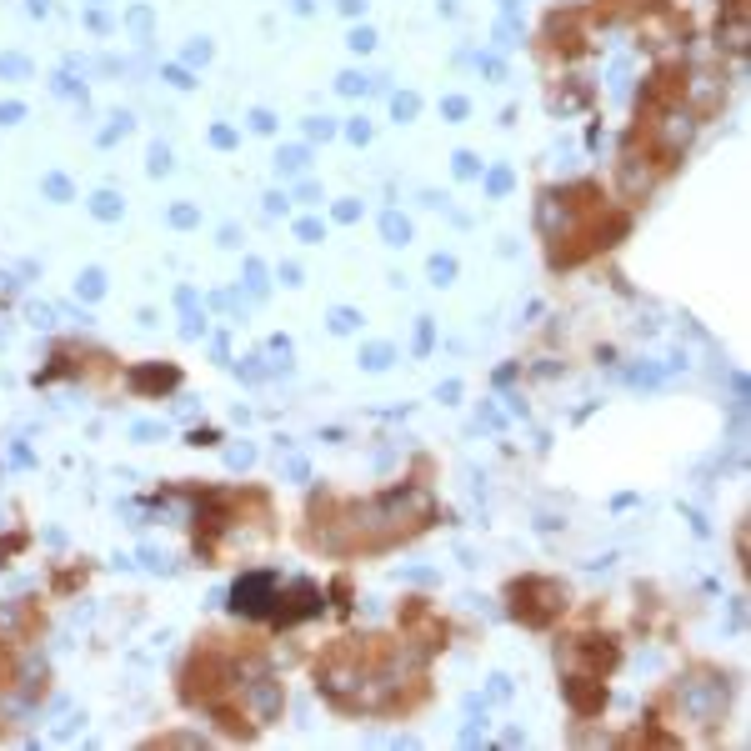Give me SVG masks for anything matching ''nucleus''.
Instances as JSON below:
<instances>
[{
    "label": "nucleus",
    "mask_w": 751,
    "mask_h": 751,
    "mask_svg": "<svg viewBox=\"0 0 751 751\" xmlns=\"http://www.w3.org/2000/svg\"><path fill=\"white\" fill-rule=\"evenodd\" d=\"M331 120H311V126H306V136H311V140H331Z\"/></svg>",
    "instance_id": "c756f323"
},
{
    "label": "nucleus",
    "mask_w": 751,
    "mask_h": 751,
    "mask_svg": "<svg viewBox=\"0 0 751 751\" xmlns=\"http://www.w3.org/2000/svg\"><path fill=\"white\" fill-rule=\"evenodd\" d=\"M566 701L581 711V717H596V711L606 707V687L591 681V676H576V681H566Z\"/></svg>",
    "instance_id": "423d86ee"
},
{
    "label": "nucleus",
    "mask_w": 751,
    "mask_h": 751,
    "mask_svg": "<svg viewBox=\"0 0 751 751\" xmlns=\"http://www.w3.org/2000/svg\"><path fill=\"white\" fill-rule=\"evenodd\" d=\"M171 221H176V225H195V211H191V205H176Z\"/></svg>",
    "instance_id": "72a5a7b5"
},
{
    "label": "nucleus",
    "mask_w": 751,
    "mask_h": 751,
    "mask_svg": "<svg viewBox=\"0 0 751 751\" xmlns=\"http://www.w3.org/2000/svg\"><path fill=\"white\" fill-rule=\"evenodd\" d=\"M676 701H681V711H687L697 727H717V721L727 717V681L711 676V671H697L676 687Z\"/></svg>",
    "instance_id": "f257e3e1"
},
{
    "label": "nucleus",
    "mask_w": 751,
    "mask_h": 751,
    "mask_svg": "<svg viewBox=\"0 0 751 751\" xmlns=\"http://www.w3.org/2000/svg\"><path fill=\"white\" fill-rule=\"evenodd\" d=\"M246 671H251V681L241 687V701H246V711H251L256 727H271V721L280 717V707H286V691H280V681L276 676H266L261 666H246Z\"/></svg>",
    "instance_id": "7ed1b4c3"
},
{
    "label": "nucleus",
    "mask_w": 751,
    "mask_h": 751,
    "mask_svg": "<svg viewBox=\"0 0 751 751\" xmlns=\"http://www.w3.org/2000/svg\"><path fill=\"white\" fill-rule=\"evenodd\" d=\"M361 366H366V371H386V366H391V346H366Z\"/></svg>",
    "instance_id": "f8f14e48"
},
{
    "label": "nucleus",
    "mask_w": 751,
    "mask_h": 751,
    "mask_svg": "<svg viewBox=\"0 0 751 751\" xmlns=\"http://www.w3.org/2000/svg\"><path fill=\"white\" fill-rule=\"evenodd\" d=\"M280 171H286V176H300V171H306V150H300V146H286V150H280Z\"/></svg>",
    "instance_id": "4468645a"
},
{
    "label": "nucleus",
    "mask_w": 751,
    "mask_h": 751,
    "mask_svg": "<svg viewBox=\"0 0 751 751\" xmlns=\"http://www.w3.org/2000/svg\"><path fill=\"white\" fill-rule=\"evenodd\" d=\"M351 45H356V51H371V45H376V35L361 25V31H351Z\"/></svg>",
    "instance_id": "2f4dec72"
},
{
    "label": "nucleus",
    "mask_w": 751,
    "mask_h": 751,
    "mask_svg": "<svg viewBox=\"0 0 751 751\" xmlns=\"http://www.w3.org/2000/svg\"><path fill=\"white\" fill-rule=\"evenodd\" d=\"M90 211H96L100 221H116V215H120V195L116 191H100L96 201H90Z\"/></svg>",
    "instance_id": "9b49d317"
},
{
    "label": "nucleus",
    "mask_w": 751,
    "mask_h": 751,
    "mask_svg": "<svg viewBox=\"0 0 751 751\" xmlns=\"http://www.w3.org/2000/svg\"><path fill=\"white\" fill-rule=\"evenodd\" d=\"M185 61H211V45H205V41H191V45H185Z\"/></svg>",
    "instance_id": "cd10ccee"
},
{
    "label": "nucleus",
    "mask_w": 751,
    "mask_h": 751,
    "mask_svg": "<svg viewBox=\"0 0 751 751\" xmlns=\"http://www.w3.org/2000/svg\"><path fill=\"white\" fill-rule=\"evenodd\" d=\"M231 606H236L241 616H271L276 612V576H271V571H246V576L236 581V591H231Z\"/></svg>",
    "instance_id": "20e7f679"
},
{
    "label": "nucleus",
    "mask_w": 751,
    "mask_h": 751,
    "mask_svg": "<svg viewBox=\"0 0 751 751\" xmlns=\"http://www.w3.org/2000/svg\"><path fill=\"white\" fill-rule=\"evenodd\" d=\"M391 110H396V120H411V116H416V110H421V100L406 90V96H396V100H391Z\"/></svg>",
    "instance_id": "a211bd4d"
},
{
    "label": "nucleus",
    "mask_w": 751,
    "mask_h": 751,
    "mask_svg": "<svg viewBox=\"0 0 751 751\" xmlns=\"http://www.w3.org/2000/svg\"><path fill=\"white\" fill-rule=\"evenodd\" d=\"M576 651L586 656V661L596 666V671H612V666H616V646L606 642V636H601V646H596V636H586V642H581Z\"/></svg>",
    "instance_id": "1a4fd4ad"
},
{
    "label": "nucleus",
    "mask_w": 751,
    "mask_h": 751,
    "mask_svg": "<svg viewBox=\"0 0 751 751\" xmlns=\"http://www.w3.org/2000/svg\"><path fill=\"white\" fill-rule=\"evenodd\" d=\"M331 331H356V311H331Z\"/></svg>",
    "instance_id": "393cba45"
},
{
    "label": "nucleus",
    "mask_w": 751,
    "mask_h": 751,
    "mask_svg": "<svg viewBox=\"0 0 751 751\" xmlns=\"http://www.w3.org/2000/svg\"><path fill=\"white\" fill-rule=\"evenodd\" d=\"M211 140H215V146H236V130H225V126H215V130H211Z\"/></svg>",
    "instance_id": "c9c22d12"
},
{
    "label": "nucleus",
    "mask_w": 751,
    "mask_h": 751,
    "mask_svg": "<svg viewBox=\"0 0 751 751\" xmlns=\"http://www.w3.org/2000/svg\"><path fill=\"white\" fill-rule=\"evenodd\" d=\"M21 116H25V106H21V100H5V106H0V126H15Z\"/></svg>",
    "instance_id": "b1692460"
},
{
    "label": "nucleus",
    "mask_w": 751,
    "mask_h": 751,
    "mask_svg": "<svg viewBox=\"0 0 751 751\" xmlns=\"http://www.w3.org/2000/svg\"><path fill=\"white\" fill-rule=\"evenodd\" d=\"M0 75L21 81V75H31V61H25V55H0Z\"/></svg>",
    "instance_id": "2eb2a0df"
},
{
    "label": "nucleus",
    "mask_w": 751,
    "mask_h": 751,
    "mask_svg": "<svg viewBox=\"0 0 751 751\" xmlns=\"http://www.w3.org/2000/svg\"><path fill=\"white\" fill-rule=\"evenodd\" d=\"M381 231H386V241H391V246H406V236H411V225L401 221L396 211H391V215H381Z\"/></svg>",
    "instance_id": "9d476101"
},
{
    "label": "nucleus",
    "mask_w": 751,
    "mask_h": 751,
    "mask_svg": "<svg viewBox=\"0 0 751 751\" xmlns=\"http://www.w3.org/2000/svg\"><path fill=\"white\" fill-rule=\"evenodd\" d=\"M166 171H171V150L156 146V150H150V176H166Z\"/></svg>",
    "instance_id": "412c9836"
},
{
    "label": "nucleus",
    "mask_w": 751,
    "mask_h": 751,
    "mask_svg": "<svg viewBox=\"0 0 751 751\" xmlns=\"http://www.w3.org/2000/svg\"><path fill=\"white\" fill-rule=\"evenodd\" d=\"M225 461L236 466V471H246V466L256 461V451H251V446H231V451H225Z\"/></svg>",
    "instance_id": "6ab92c4d"
},
{
    "label": "nucleus",
    "mask_w": 751,
    "mask_h": 751,
    "mask_svg": "<svg viewBox=\"0 0 751 751\" xmlns=\"http://www.w3.org/2000/svg\"><path fill=\"white\" fill-rule=\"evenodd\" d=\"M346 136H351L356 146H366V140H371V126H366V120H351V126H346Z\"/></svg>",
    "instance_id": "c85d7f7f"
},
{
    "label": "nucleus",
    "mask_w": 751,
    "mask_h": 751,
    "mask_svg": "<svg viewBox=\"0 0 751 751\" xmlns=\"http://www.w3.org/2000/svg\"><path fill=\"white\" fill-rule=\"evenodd\" d=\"M451 276H456V261H451V256H431V280H436V286H446Z\"/></svg>",
    "instance_id": "dca6fc26"
},
{
    "label": "nucleus",
    "mask_w": 751,
    "mask_h": 751,
    "mask_svg": "<svg viewBox=\"0 0 751 751\" xmlns=\"http://www.w3.org/2000/svg\"><path fill=\"white\" fill-rule=\"evenodd\" d=\"M486 191H491V195H506V191H511V171H491V181H486Z\"/></svg>",
    "instance_id": "5701e85b"
},
{
    "label": "nucleus",
    "mask_w": 751,
    "mask_h": 751,
    "mask_svg": "<svg viewBox=\"0 0 751 751\" xmlns=\"http://www.w3.org/2000/svg\"><path fill=\"white\" fill-rule=\"evenodd\" d=\"M441 110H446L451 120H461V116H466V100H461V96H446V100H441Z\"/></svg>",
    "instance_id": "bb28decb"
},
{
    "label": "nucleus",
    "mask_w": 751,
    "mask_h": 751,
    "mask_svg": "<svg viewBox=\"0 0 751 751\" xmlns=\"http://www.w3.org/2000/svg\"><path fill=\"white\" fill-rule=\"evenodd\" d=\"M75 290H81V296H86V300H96L100 290H106V276H100V271H86V276H81V286H75Z\"/></svg>",
    "instance_id": "f3484780"
},
{
    "label": "nucleus",
    "mask_w": 751,
    "mask_h": 751,
    "mask_svg": "<svg viewBox=\"0 0 751 751\" xmlns=\"http://www.w3.org/2000/svg\"><path fill=\"white\" fill-rule=\"evenodd\" d=\"M691 96H697V100H701V106H707V110H711V106H717V100H721V90H717V86H711V75H697V81H691Z\"/></svg>",
    "instance_id": "ddd939ff"
},
{
    "label": "nucleus",
    "mask_w": 751,
    "mask_h": 751,
    "mask_svg": "<svg viewBox=\"0 0 751 751\" xmlns=\"http://www.w3.org/2000/svg\"><path fill=\"white\" fill-rule=\"evenodd\" d=\"M31 321L41 326V331H51V326H55V311H51V306H41V300H35V306H31Z\"/></svg>",
    "instance_id": "4be33fe9"
},
{
    "label": "nucleus",
    "mask_w": 751,
    "mask_h": 751,
    "mask_svg": "<svg viewBox=\"0 0 751 751\" xmlns=\"http://www.w3.org/2000/svg\"><path fill=\"white\" fill-rule=\"evenodd\" d=\"M191 446H215V431H191Z\"/></svg>",
    "instance_id": "4c0bfd02"
},
{
    "label": "nucleus",
    "mask_w": 751,
    "mask_h": 751,
    "mask_svg": "<svg viewBox=\"0 0 751 751\" xmlns=\"http://www.w3.org/2000/svg\"><path fill=\"white\" fill-rule=\"evenodd\" d=\"M366 86H371V81H366V75H356V71L341 75V90H346V96H356V90H366Z\"/></svg>",
    "instance_id": "a878e982"
},
{
    "label": "nucleus",
    "mask_w": 751,
    "mask_h": 751,
    "mask_svg": "<svg viewBox=\"0 0 751 751\" xmlns=\"http://www.w3.org/2000/svg\"><path fill=\"white\" fill-rule=\"evenodd\" d=\"M31 11H35V15H45V0H31Z\"/></svg>",
    "instance_id": "ea45409f"
},
{
    "label": "nucleus",
    "mask_w": 751,
    "mask_h": 751,
    "mask_svg": "<svg viewBox=\"0 0 751 751\" xmlns=\"http://www.w3.org/2000/svg\"><path fill=\"white\" fill-rule=\"evenodd\" d=\"M511 612L521 616L526 626H547L551 616L561 612V586L547 576H526L511 586Z\"/></svg>",
    "instance_id": "f03ea898"
},
{
    "label": "nucleus",
    "mask_w": 751,
    "mask_h": 751,
    "mask_svg": "<svg viewBox=\"0 0 751 751\" xmlns=\"http://www.w3.org/2000/svg\"><path fill=\"white\" fill-rule=\"evenodd\" d=\"M130 386L136 391H176L181 386V371H176V366H136V371H130Z\"/></svg>",
    "instance_id": "0eeeda50"
},
{
    "label": "nucleus",
    "mask_w": 751,
    "mask_h": 751,
    "mask_svg": "<svg viewBox=\"0 0 751 751\" xmlns=\"http://www.w3.org/2000/svg\"><path fill=\"white\" fill-rule=\"evenodd\" d=\"M311 612H321V591L316 586H290V606H276V616L280 622H300V616H311Z\"/></svg>",
    "instance_id": "6e6552de"
},
{
    "label": "nucleus",
    "mask_w": 751,
    "mask_h": 751,
    "mask_svg": "<svg viewBox=\"0 0 751 751\" xmlns=\"http://www.w3.org/2000/svg\"><path fill=\"white\" fill-rule=\"evenodd\" d=\"M0 626H11V632H15V626H21V612H11V606H5V612H0Z\"/></svg>",
    "instance_id": "58836bf2"
},
{
    "label": "nucleus",
    "mask_w": 751,
    "mask_h": 751,
    "mask_svg": "<svg viewBox=\"0 0 751 751\" xmlns=\"http://www.w3.org/2000/svg\"><path fill=\"white\" fill-rule=\"evenodd\" d=\"M45 195H55V201H71V181H65V176H45Z\"/></svg>",
    "instance_id": "aec40b11"
},
{
    "label": "nucleus",
    "mask_w": 751,
    "mask_h": 751,
    "mask_svg": "<svg viewBox=\"0 0 751 751\" xmlns=\"http://www.w3.org/2000/svg\"><path fill=\"white\" fill-rule=\"evenodd\" d=\"M356 215H361V205H356V201H341V205H336V221H356Z\"/></svg>",
    "instance_id": "473e14b6"
},
{
    "label": "nucleus",
    "mask_w": 751,
    "mask_h": 751,
    "mask_svg": "<svg viewBox=\"0 0 751 751\" xmlns=\"http://www.w3.org/2000/svg\"><path fill=\"white\" fill-rule=\"evenodd\" d=\"M166 81H171V86H191V75H185L181 65H171V71H166Z\"/></svg>",
    "instance_id": "e433bc0d"
},
{
    "label": "nucleus",
    "mask_w": 751,
    "mask_h": 751,
    "mask_svg": "<svg viewBox=\"0 0 751 751\" xmlns=\"http://www.w3.org/2000/svg\"><path fill=\"white\" fill-rule=\"evenodd\" d=\"M296 231H300V241H316V236H321V221H300Z\"/></svg>",
    "instance_id": "f704fd0d"
},
{
    "label": "nucleus",
    "mask_w": 751,
    "mask_h": 751,
    "mask_svg": "<svg viewBox=\"0 0 751 751\" xmlns=\"http://www.w3.org/2000/svg\"><path fill=\"white\" fill-rule=\"evenodd\" d=\"M691 130H697L691 110H666V116L656 120V146H661V156H676V150H687Z\"/></svg>",
    "instance_id": "39448f33"
},
{
    "label": "nucleus",
    "mask_w": 751,
    "mask_h": 751,
    "mask_svg": "<svg viewBox=\"0 0 751 751\" xmlns=\"http://www.w3.org/2000/svg\"><path fill=\"white\" fill-rule=\"evenodd\" d=\"M456 176H466V181H471V176H476V156H466V150H461V156H456Z\"/></svg>",
    "instance_id": "7c9ffc66"
}]
</instances>
